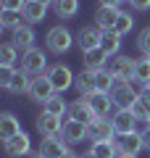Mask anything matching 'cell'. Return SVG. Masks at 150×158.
<instances>
[{
  "label": "cell",
  "mask_w": 150,
  "mask_h": 158,
  "mask_svg": "<svg viewBox=\"0 0 150 158\" xmlns=\"http://www.w3.org/2000/svg\"><path fill=\"white\" fill-rule=\"evenodd\" d=\"M137 98H140V92L132 87V82H119L116 87H113V92H111V100H113V106H116V111H121V108H132L134 103H137Z\"/></svg>",
  "instance_id": "4"
},
{
  "label": "cell",
  "mask_w": 150,
  "mask_h": 158,
  "mask_svg": "<svg viewBox=\"0 0 150 158\" xmlns=\"http://www.w3.org/2000/svg\"><path fill=\"white\" fill-rule=\"evenodd\" d=\"M66 150L69 148H66V140L63 137H42L37 158H61Z\"/></svg>",
  "instance_id": "12"
},
{
  "label": "cell",
  "mask_w": 150,
  "mask_h": 158,
  "mask_svg": "<svg viewBox=\"0 0 150 158\" xmlns=\"http://www.w3.org/2000/svg\"><path fill=\"white\" fill-rule=\"evenodd\" d=\"M87 132L92 142H113V137H116L111 118H95L92 124H87Z\"/></svg>",
  "instance_id": "7"
},
{
  "label": "cell",
  "mask_w": 150,
  "mask_h": 158,
  "mask_svg": "<svg viewBox=\"0 0 150 158\" xmlns=\"http://www.w3.org/2000/svg\"><path fill=\"white\" fill-rule=\"evenodd\" d=\"M16 135H21V121H19L11 111H6L0 116V137L6 142V140H11V137H16Z\"/></svg>",
  "instance_id": "19"
},
{
  "label": "cell",
  "mask_w": 150,
  "mask_h": 158,
  "mask_svg": "<svg viewBox=\"0 0 150 158\" xmlns=\"http://www.w3.org/2000/svg\"><path fill=\"white\" fill-rule=\"evenodd\" d=\"M121 3H124V0H100V6H121Z\"/></svg>",
  "instance_id": "38"
},
{
  "label": "cell",
  "mask_w": 150,
  "mask_h": 158,
  "mask_svg": "<svg viewBox=\"0 0 150 158\" xmlns=\"http://www.w3.org/2000/svg\"><path fill=\"white\" fill-rule=\"evenodd\" d=\"M148 124H150V118H148Z\"/></svg>",
  "instance_id": "44"
},
{
  "label": "cell",
  "mask_w": 150,
  "mask_h": 158,
  "mask_svg": "<svg viewBox=\"0 0 150 158\" xmlns=\"http://www.w3.org/2000/svg\"><path fill=\"white\" fill-rule=\"evenodd\" d=\"M82 158H95V156H92V153H84V156H82Z\"/></svg>",
  "instance_id": "42"
},
{
  "label": "cell",
  "mask_w": 150,
  "mask_h": 158,
  "mask_svg": "<svg viewBox=\"0 0 150 158\" xmlns=\"http://www.w3.org/2000/svg\"><path fill=\"white\" fill-rule=\"evenodd\" d=\"M142 92H148V95H150V82H145V85H142Z\"/></svg>",
  "instance_id": "40"
},
{
  "label": "cell",
  "mask_w": 150,
  "mask_h": 158,
  "mask_svg": "<svg viewBox=\"0 0 150 158\" xmlns=\"http://www.w3.org/2000/svg\"><path fill=\"white\" fill-rule=\"evenodd\" d=\"M74 87L79 90V95H82V98H87V95H92V92H98V85H95V71L84 69V71L74 79Z\"/></svg>",
  "instance_id": "22"
},
{
  "label": "cell",
  "mask_w": 150,
  "mask_h": 158,
  "mask_svg": "<svg viewBox=\"0 0 150 158\" xmlns=\"http://www.w3.org/2000/svg\"><path fill=\"white\" fill-rule=\"evenodd\" d=\"M84 100L90 103L95 118H108V113L116 108V106H113V100H111V95H106V92H92V95H87Z\"/></svg>",
  "instance_id": "11"
},
{
  "label": "cell",
  "mask_w": 150,
  "mask_h": 158,
  "mask_svg": "<svg viewBox=\"0 0 150 158\" xmlns=\"http://www.w3.org/2000/svg\"><path fill=\"white\" fill-rule=\"evenodd\" d=\"M37 132L42 137H61V132H63V116H56V113L42 111L37 116Z\"/></svg>",
  "instance_id": "6"
},
{
  "label": "cell",
  "mask_w": 150,
  "mask_h": 158,
  "mask_svg": "<svg viewBox=\"0 0 150 158\" xmlns=\"http://www.w3.org/2000/svg\"><path fill=\"white\" fill-rule=\"evenodd\" d=\"M129 3H132L134 11H148L150 8V0H129Z\"/></svg>",
  "instance_id": "36"
},
{
  "label": "cell",
  "mask_w": 150,
  "mask_h": 158,
  "mask_svg": "<svg viewBox=\"0 0 150 158\" xmlns=\"http://www.w3.org/2000/svg\"><path fill=\"white\" fill-rule=\"evenodd\" d=\"M37 3H42V6H53L56 0H37Z\"/></svg>",
  "instance_id": "41"
},
{
  "label": "cell",
  "mask_w": 150,
  "mask_h": 158,
  "mask_svg": "<svg viewBox=\"0 0 150 158\" xmlns=\"http://www.w3.org/2000/svg\"><path fill=\"white\" fill-rule=\"evenodd\" d=\"M137 48H140V53H142V56H150V29H142V32H140Z\"/></svg>",
  "instance_id": "33"
},
{
  "label": "cell",
  "mask_w": 150,
  "mask_h": 158,
  "mask_svg": "<svg viewBox=\"0 0 150 158\" xmlns=\"http://www.w3.org/2000/svg\"><path fill=\"white\" fill-rule=\"evenodd\" d=\"M61 137L69 142V145H74V142H84V140H90L87 124H84V121H74V118H66V121H63V132H61Z\"/></svg>",
  "instance_id": "10"
},
{
  "label": "cell",
  "mask_w": 150,
  "mask_h": 158,
  "mask_svg": "<svg viewBox=\"0 0 150 158\" xmlns=\"http://www.w3.org/2000/svg\"><path fill=\"white\" fill-rule=\"evenodd\" d=\"M113 121V129H116V137L119 135H129V132H137L134 127H137V118H134L132 111H127V108H121V111H116L111 116Z\"/></svg>",
  "instance_id": "14"
},
{
  "label": "cell",
  "mask_w": 150,
  "mask_h": 158,
  "mask_svg": "<svg viewBox=\"0 0 150 158\" xmlns=\"http://www.w3.org/2000/svg\"><path fill=\"white\" fill-rule=\"evenodd\" d=\"M42 111H48V113H56V116H66L69 113V103L63 100V95H53L48 103H42Z\"/></svg>",
  "instance_id": "29"
},
{
  "label": "cell",
  "mask_w": 150,
  "mask_h": 158,
  "mask_svg": "<svg viewBox=\"0 0 150 158\" xmlns=\"http://www.w3.org/2000/svg\"><path fill=\"white\" fill-rule=\"evenodd\" d=\"M29 98H32L34 103H48L50 98L56 95V87H53V82H50L48 77H37V79H32V87H29V92H27Z\"/></svg>",
  "instance_id": "8"
},
{
  "label": "cell",
  "mask_w": 150,
  "mask_h": 158,
  "mask_svg": "<svg viewBox=\"0 0 150 158\" xmlns=\"http://www.w3.org/2000/svg\"><path fill=\"white\" fill-rule=\"evenodd\" d=\"M45 40H48V48H50L53 53H56V56H61V53H66L69 48L74 45V34L69 32V29L63 27V24H58V27H53V29L48 32V37H45Z\"/></svg>",
  "instance_id": "2"
},
{
  "label": "cell",
  "mask_w": 150,
  "mask_h": 158,
  "mask_svg": "<svg viewBox=\"0 0 150 158\" xmlns=\"http://www.w3.org/2000/svg\"><path fill=\"white\" fill-rule=\"evenodd\" d=\"M100 40H103V29H98V27H82L77 42H79V48H82V53H87V50L100 48Z\"/></svg>",
  "instance_id": "16"
},
{
  "label": "cell",
  "mask_w": 150,
  "mask_h": 158,
  "mask_svg": "<svg viewBox=\"0 0 150 158\" xmlns=\"http://www.w3.org/2000/svg\"><path fill=\"white\" fill-rule=\"evenodd\" d=\"M27 6V0H0V8H6V11H21Z\"/></svg>",
  "instance_id": "35"
},
{
  "label": "cell",
  "mask_w": 150,
  "mask_h": 158,
  "mask_svg": "<svg viewBox=\"0 0 150 158\" xmlns=\"http://www.w3.org/2000/svg\"><path fill=\"white\" fill-rule=\"evenodd\" d=\"M61 158H82V156H77V153H74V150H66V153H63Z\"/></svg>",
  "instance_id": "39"
},
{
  "label": "cell",
  "mask_w": 150,
  "mask_h": 158,
  "mask_svg": "<svg viewBox=\"0 0 150 158\" xmlns=\"http://www.w3.org/2000/svg\"><path fill=\"white\" fill-rule=\"evenodd\" d=\"M95 85H98V92H106V95H111L113 87L119 85V79L113 77L108 69H100V71H95Z\"/></svg>",
  "instance_id": "23"
},
{
  "label": "cell",
  "mask_w": 150,
  "mask_h": 158,
  "mask_svg": "<svg viewBox=\"0 0 150 158\" xmlns=\"http://www.w3.org/2000/svg\"><path fill=\"white\" fill-rule=\"evenodd\" d=\"M134 58H129V56H113L111 61H108V71L113 74V77L119 79V82H132L134 79Z\"/></svg>",
  "instance_id": "5"
},
{
  "label": "cell",
  "mask_w": 150,
  "mask_h": 158,
  "mask_svg": "<svg viewBox=\"0 0 150 158\" xmlns=\"http://www.w3.org/2000/svg\"><path fill=\"white\" fill-rule=\"evenodd\" d=\"M45 77L53 82V87H56L58 95H63L69 87H74V79H77V77L71 74V69L63 66V63H53V66L48 69V74H45Z\"/></svg>",
  "instance_id": "3"
},
{
  "label": "cell",
  "mask_w": 150,
  "mask_h": 158,
  "mask_svg": "<svg viewBox=\"0 0 150 158\" xmlns=\"http://www.w3.org/2000/svg\"><path fill=\"white\" fill-rule=\"evenodd\" d=\"M100 48L108 53V58H113V56H119V48H121V37H119L116 32H103V40H100Z\"/></svg>",
  "instance_id": "26"
},
{
  "label": "cell",
  "mask_w": 150,
  "mask_h": 158,
  "mask_svg": "<svg viewBox=\"0 0 150 158\" xmlns=\"http://www.w3.org/2000/svg\"><path fill=\"white\" fill-rule=\"evenodd\" d=\"M53 11L61 19H71V16H77V11H79V0H56V3H53Z\"/></svg>",
  "instance_id": "28"
},
{
  "label": "cell",
  "mask_w": 150,
  "mask_h": 158,
  "mask_svg": "<svg viewBox=\"0 0 150 158\" xmlns=\"http://www.w3.org/2000/svg\"><path fill=\"white\" fill-rule=\"evenodd\" d=\"M142 142H145V148H150V124L142 129Z\"/></svg>",
  "instance_id": "37"
},
{
  "label": "cell",
  "mask_w": 150,
  "mask_h": 158,
  "mask_svg": "<svg viewBox=\"0 0 150 158\" xmlns=\"http://www.w3.org/2000/svg\"><path fill=\"white\" fill-rule=\"evenodd\" d=\"M116 148H119V156H140V150L145 148L142 142V132H129V135H119L116 140Z\"/></svg>",
  "instance_id": "9"
},
{
  "label": "cell",
  "mask_w": 150,
  "mask_h": 158,
  "mask_svg": "<svg viewBox=\"0 0 150 158\" xmlns=\"http://www.w3.org/2000/svg\"><path fill=\"white\" fill-rule=\"evenodd\" d=\"M21 69L32 77H42V74H48V56L40 48H32L21 56Z\"/></svg>",
  "instance_id": "1"
},
{
  "label": "cell",
  "mask_w": 150,
  "mask_h": 158,
  "mask_svg": "<svg viewBox=\"0 0 150 158\" xmlns=\"http://www.w3.org/2000/svg\"><path fill=\"white\" fill-rule=\"evenodd\" d=\"M6 145V153L11 158H21V156H29L32 153V140H29V135H16V137H11V140H6L3 142Z\"/></svg>",
  "instance_id": "13"
},
{
  "label": "cell",
  "mask_w": 150,
  "mask_h": 158,
  "mask_svg": "<svg viewBox=\"0 0 150 158\" xmlns=\"http://www.w3.org/2000/svg\"><path fill=\"white\" fill-rule=\"evenodd\" d=\"M66 116L74 118V121H84V124H92V121H95V113H92V108H90V103L84 100V98L69 103V113H66Z\"/></svg>",
  "instance_id": "17"
},
{
  "label": "cell",
  "mask_w": 150,
  "mask_h": 158,
  "mask_svg": "<svg viewBox=\"0 0 150 158\" xmlns=\"http://www.w3.org/2000/svg\"><path fill=\"white\" fill-rule=\"evenodd\" d=\"M34 37H37V34H34V29H32V24H21V27L16 29V32H13V45L19 48V50H32L34 48Z\"/></svg>",
  "instance_id": "18"
},
{
  "label": "cell",
  "mask_w": 150,
  "mask_h": 158,
  "mask_svg": "<svg viewBox=\"0 0 150 158\" xmlns=\"http://www.w3.org/2000/svg\"><path fill=\"white\" fill-rule=\"evenodd\" d=\"M119 158H137V156H124V153H121V156H119Z\"/></svg>",
  "instance_id": "43"
},
{
  "label": "cell",
  "mask_w": 150,
  "mask_h": 158,
  "mask_svg": "<svg viewBox=\"0 0 150 158\" xmlns=\"http://www.w3.org/2000/svg\"><path fill=\"white\" fill-rule=\"evenodd\" d=\"M24 16L21 11H6V8H0V27L8 29V32H16L19 27H21Z\"/></svg>",
  "instance_id": "25"
},
{
  "label": "cell",
  "mask_w": 150,
  "mask_h": 158,
  "mask_svg": "<svg viewBox=\"0 0 150 158\" xmlns=\"http://www.w3.org/2000/svg\"><path fill=\"white\" fill-rule=\"evenodd\" d=\"M13 74H16L13 66H0V85L8 87V85H11V79H13Z\"/></svg>",
  "instance_id": "34"
},
{
  "label": "cell",
  "mask_w": 150,
  "mask_h": 158,
  "mask_svg": "<svg viewBox=\"0 0 150 158\" xmlns=\"http://www.w3.org/2000/svg\"><path fill=\"white\" fill-rule=\"evenodd\" d=\"M119 13H121V8H116V6H100L98 13H95V24H98V29H103V32H111V29L116 27Z\"/></svg>",
  "instance_id": "15"
},
{
  "label": "cell",
  "mask_w": 150,
  "mask_h": 158,
  "mask_svg": "<svg viewBox=\"0 0 150 158\" xmlns=\"http://www.w3.org/2000/svg\"><path fill=\"white\" fill-rule=\"evenodd\" d=\"M21 16L27 24H40L45 16H48V6L37 3V0H27V6L21 8Z\"/></svg>",
  "instance_id": "20"
},
{
  "label": "cell",
  "mask_w": 150,
  "mask_h": 158,
  "mask_svg": "<svg viewBox=\"0 0 150 158\" xmlns=\"http://www.w3.org/2000/svg\"><path fill=\"white\" fill-rule=\"evenodd\" d=\"M95 158H119V148H116V140L113 142H92L90 148Z\"/></svg>",
  "instance_id": "27"
},
{
  "label": "cell",
  "mask_w": 150,
  "mask_h": 158,
  "mask_svg": "<svg viewBox=\"0 0 150 158\" xmlns=\"http://www.w3.org/2000/svg\"><path fill=\"white\" fill-rule=\"evenodd\" d=\"M16 61H19V48L13 42L0 45V66H13Z\"/></svg>",
  "instance_id": "31"
},
{
  "label": "cell",
  "mask_w": 150,
  "mask_h": 158,
  "mask_svg": "<svg viewBox=\"0 0 150 158\" xmlns=\"http://www.w3.org/2000/svg\"><path fill=\"white\" fill-rule=\"evenodd\" d=\"M132 27H134V19L129 16V13H119V19H116V27H113V32L119 34V37H127L129 32H132Z\"/></svg>",
  "instance_id": "32"
},
{
  "label": "cell",
  "mask_w": 150,
  "mask_h": 158,
  "mask_svg": "<svg viewBox=\"0 0 150 158\" xmlns=\"http://www.w3.org/2000/svg\"><path fill=\"white\" fill-rule=\"evenodd\" d=\"M108 53L103 50V48H95V50H87L84 53V69H90V71H100V69L108 66Z\"/></svg>",
  "instance_id": "21"
},
{
  "label": "cell",
  "mask_w": 150,
  "mask_h": 158,
  "mask_svg": "<svg viewBox=\"0 0 150 158\" xmlns=\"http://www.w3.org/2000/svg\"><path fill=\"white\" fill-rule=\"evenodd\" d=\"M29 77H32V74H27L24 69H21V71H16V74H13V79H11V85H8L6 90H8V92H13V95L29 92V87H32V79H29Z\"/></svg>",
  "instance_id": "24"
},
{
  "label": "cell",
  "mask_w": 150,
  "mask_h": 158,
  "mask_svg": "<svg viewBox=\"0 0 150 158\" xmlns=\"http://www.w3.org/2000/svg\"><path fill=\"white\" fill-rule=\"evenodd\" d=\"M134 82H140V85L150 82V56L137 58V63H134Z\"/></svg>",
  "instance_id": "30"
}]
</instances>
